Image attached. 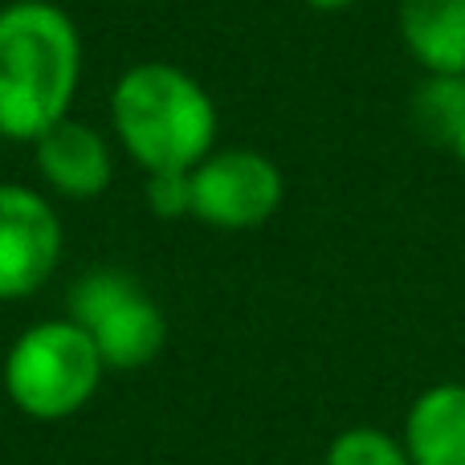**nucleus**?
Returning <instances> with one entry per match:
<instances>
[{
  "label": "nucleus",
  "instance_id": "obj_1",
  "mask_svg": "<svg viewBox=\"0 0 465 465\" xmlns=\"http://www.w3.org/2000/svg\"><path fill=\"white\" fill-rule=\"evenodd\" d=\"M82 86V33L54 0L0 8V139L33 143L74 114Z\"/></svg>",
  "mask_w": 465,
  "mask_h": 465
},
{
  "label": "nucleus",
  "instance_id": "obj_2",
  "mask_svg": "<svg viewBox=\"0 0 465 465\" xmlns=\"http://www.w3.org/2000/svg\"><path fill=\"white\" fill-rule=\"evenodd\" d=\"M111 131L143 176L193 172L217 152L221 114L201 78L176 62H135L111 86Z\"/></svg>",
  "mask_w": 465,
  "mask_h": 465
},
{
  "label": "nucleus",
  "instance_id": "obj_3",
  "mask_svg": "<svg viewBox=\"0 0 465 465\" xmlns=\"http://www.w3.org/2000/svg\"><path fill=\"white\" fill-rule=\"evenodd\" d=\"M106 363L74 319H41L13 339L5 355V396L29 420H70L103 388Z\"/></svg>",
  "mask_w": 465,
  "mask_h": 465
},
{
  "label": "nucleus",
  "instance_id": "obj_4",
  "mask_svg": "<svg viewBox=\"0 0 465 465\" xmlns=\"http://www.w3.org/2000/svg\"><path fill=\"white\" fill-rule=\"evenodd\" d=\"M103 355L106 371H139L168 343L160 302L123 270H90L70 286V314Z\"/></svg>",
  "mask_w": 465,
  "mask_h": 465
},
{
  "label": "nucleus",
  "instance_id": "obj_5",
  "mask_svg": "<svg viewBox=\"0 0 465 465\" xmlns=\"http://www.w3.org/2000/svg\"><path fill=\"white\" fill-rule=\"evenodd\" d=\"M193 221L217 232L262 229L286 196L282 168L257 147H217L193 172Z\"/></svg>",
  "mask_w": 465,
  "mask_h": 465
},
{
  "label": "nucleus",
  "instance_id": "obj_6",
  "mask_svg": "<svg viewBox=\"0 0 465 465\" xmlns=\"http://www.w3.org/2000/svg\"><path fill=\"white\" fill-rule=\"evenodd\" d=\"M65 232L54 201L29 184L0 180V302L33 298L62 265Z\"/></svg>",
  "mask_w": 465,
  "mask_h": 465
},
{
  "label": "nucleus",
  "instance_id": "obj_7",
  "mask_svg": "<svg viewBox=\"0 0 465 465\" xmlns=\"http://www.w3.org/2000/svg\"><path fill=\"white\" fill-rule=\"evenodd\" d=\"M33 163L57 201H98L114 180V152L106 135L74 114L33 139Z\"/></svg>",
  "mask_w": 465,
  "mask_h": 465
},
{
  "label": "nucleus",
  "instance_id": "obj_8",
  "mask_svg": "<svg viewBox=\"0 0 465 465\" xmlns=\"http://www.w3.org/2000/svg\"><path fill=\"white\" fill-rule=\"evenodd\" d=\"M401 441L412 465H465V384L425 388L409 404Z\"/></svg>",
  "mask_w": 465,
  "mask_h": 465
},
{
  "label": "nucleus",
  "instance_id": "obj_9",
  "mask_svg": "<svg viewBox=\"0 0 465 465\" xmlns=\"http://www.w3.org/2000/svg\"><path fill=\"white\" fill-rule=\"evenodd\" d=\"M396 33L425 74L465 78V0H396Z\"/></svg>",
  "mask_w": 465,
  "mask_h": 465
},
{
  "label": "nucleus",
  "instance_id": "obj_10",
  "mask_svg": "<svg viewBox=\"0 0 465 465\" xmlns=\"http://www.w3.org/2000/svg\"><path fill=\"white\" fill-rule=\"evenodd\" d=\"M409 119L417 135L433 147H453L465 123V78L461 74H425L412 90Z\"/></svg>",
  "mask_w": 465,
  "mask_h": 465
},
{
  "label": "nucleus",
  "instance_id": "obj_11",
  "mask_svg": "<svg viewBox=\"0 0 465 465\" xmlns=\"http://www.w3.org/2000/svg\"><path fill=\"white\" fill-rule=\"evenodd\" d=\"M322 465H412L404 441L376 425H351L331 437Z\"/></svg>",
  "mask_w": 465,
  "mask_h": 465
},
{
  "label": "nucleus",
  "instance_id": "obj_12",
  "mask_svg": "<svg viewBox=\"0 0 465 465\" xmlns=\"http://www.w3.org/2000/svg\"><path fill=\"white\" fill-rule=\"evenodd\" d=\"M147 213L160 221H184L193 217V180L188 172H155L143 184Z\"/></svg>",
  "mask_w": 465,
  "mask_h": 465
},
{
  "label": "nucleus",
  "instance_id": "obj_13",
  "mask_svg": "<svg viewBox=\"0 0 465 465\" xmlns=\"http://www.w3.org/2000/svg\"><path fill=\"white\" fill-rule=\"evenodd\" d=\"M302 5L314 8V13H347L355 0H302Z\"/></svg>",
  "mask_w": 465,
  "mask_h": 465
},
{
  "label": "nucleus",
  "instance_id": "obj_14",
  "mask_svg": "<svg viewBox=\"0 0 465 465\" xmlns=\"http://www.w3.org/2000/svg\"><path fill=\"white\" fill-rule=\"evenodd\" d=\"M450 152H453V160H458L461 168H465V123H461V131H458V139H453Z\"/></svg>",
  "mask_w": 465,
  "mask_h": 465
},
{
  "label": "nucleus",
  "instance_id": "obj_15",
  "mask_svg": "<svg viewBox=\"0 0 465 465\" xmlns=\"http://www.w3.org/2000/svg\"><path fill=\"white\" fill-rule=\"evenodd\" d=\"M0 143H5V139H0Z\"/></svg>",
  "mask_w": 465,
  "mask_h": 465
}]
</instances>
